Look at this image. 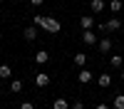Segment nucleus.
<instances>
[{"label":"nucleus","mask_w":124,"mask_h":109,"mask_svg":"<svg viewBox=\"0 0 124 109\" xmlns=\"http://www.w3.org/2000/svg\"><path fill=\"white\" fill-rule=\"evenodd\" d=\"M42 30H45V32H52V35H57L60 30H62V25H60V20H57V17H45Z\"/></svg>","instance_id":"nucleus-1"},{"label":"nucleus","mask_w":124,"mask_h":109,"mask_svg":"<svg viewBox=\"0 0 124 109\" xmlns=\"http://www.w3.org/2000/svg\"><path fill=\"white\" fill-rule=\"evenodd\" d=\"M112 47H114V42H112V40H109V37H102V40H99V42H97V50H99V52H102V55H107V52H109V50H112Z\"/></svg>","instance_id":"nucleus-2"},{"label":"nucleus","mask_w":124,"mask_h":109,"mask_svg":"<svg viewBox=\"0 0 124 109\" xmlns=\"http://www.w3.org/2000/svg\"><path fill=\"white\" fill-rule=\"evenodd\" d=\"M99 27H102V30H107V32H114V30H119V27H122V22H119L117 17H109L107 22H104V25H99Z\"/></svg>","instance_id":"nucleus-3"},{"label":"nucleus","mask_w":124,"mask_h":109,"mask_svg":"<svg viewBox=\"0 0 124 109\" xmlns=\"http://www.w3.org/2000/svg\"><path fill=\"white\" fill-rule=\"evenodd\" d=\"M82 42L85 45H97L99 40H97V35L92 32V30H85V32H82Z\"/></svg>","instance_id":"nucleus-4"},{"label":"nucleus","mask_w":124,"mask_h":109,"mask_svg":"<svg viewBox=\"0 0 124 109\" xmlns=\"http://www.w3.org/2000/svg\"><path fill=\"white\" fill-rule=\"evenodd\" d=\"M77 79H79L82 84H89V82H92L94 77H92V72H89L87 67H82V69H79V74H77Z\"/></svg>","instance_id":"nucleus-5"},{"label":"nucleus","mask_w":124,"mask_h":109,"mask_svg":"<svg viewBox=\"0 0 124 109\" xmlns=\"http://www.w3.org/2000/svg\"><path fill=\"white\" fill-rule=\"evenodd\" d=\"M79 27L82 30H92V27H94V17H92V15H82L79 17Z\"/></svg>","instance_id":"nucleus-6"},{"label":"nucleus","mask_w":124,"mask_h":109,"mask_svg":"<svg viewBox=\"0 0 124 109\" xmlns=\"http://www.w3.org/2000/svg\"><path fill=\"white\" fill-rule=\"evenodd\" d=\"M35 62L37 65H47L50 62V52H47V50H37V52H35Z\"/></svg>","instance_id":"nucleus-7"},{"label":"nucleus","mask_w":124,"mask_h":109,"mask_svg":"<svg viewBox=\"0 0 124 109\" xmlns=\"http://www.w3.org/2000/svg\"><path fill=\"white\" fill-rule=\"evenodd\" d=\"M97 84H99L102 89H107V87H112V77H109V72H102V74L97 77Z\"/></svg>","instance_id":"nucleus-8"},{"label":"nucleus","mask_w":124,"mask_h":109,"mask_svg":"<svg viewBox=\"0 0 124 109\" xmlns=\"http://www.w3.org/2000/svg\"><path fill=\"white\" fill-rule=\"evenodd\" d=\"M25 40H27V42H35V40H37V27L35 25H30V27H25Z\"/></svg>","instance_id":"nucleus-9"},{"label":"nucleus","mask_w":124,"mask_h":109,"mask_svg":"<svg viewBox=\"0 0 124 109\" xmlns=\"http://www.w3.org/2000/svg\"><path fill=\"white\" fill-rule=\"evenodd\" d=\"M107 7V3H104V0H92V3H89V10H92V13H102V10H104Z\"/></svg>","instance_id":"nucleus-10"},{"label":"nucleus","mask_w":124,"mask_h":109,"mask_svg":"<svg viewBox=\"0 0 124 109\" xmlns=\"http://www.w3.org/2000/svg\"><path fill=\"white\" fill-rule=\"evenodd\" d=\"M35 84H37V87H47V84H50V74H45V72H40V74L35 77Z\"/></svg>","instance_id":"nucleus-11"},{"label":"nucleus","mask_w":124,"mask_h":109,"mask_svg":"<svg viewBox=\"0 0 124 109\" xmlns=\"http://www.w3.org/2000/svg\"><path fill=\"white\" fill-rule=\"evenodd\" d=\"M52 109H70V102L65 97H57L55 102H52Z\"/></svg>","instance_id":"nucleus-12"},{"label":"nucleus","mask_w":124,"mask_h":109,"mask_svg":"<svg viewBox=\"0 0 124 109\" xmlns=\"http://www.w3.org/2000/svg\"><path fill=\"white\" fill-rule=\"evenodd\" d=\"M72 62H75L77 67H85V65H87V55H85V52H77V55H75V59H72Z\"/></svg>","instance_id":"nucleus-13"},{"label":"nucleus","mask_w":124,"mask_h":109,"mask_svg":"<svg viewBox=\"0 0 124 109\" xmlns=\"http://www.w3.org/2000/svg\"><path fill=\"white\" fill-rule=\"evenodd\" d=\"M122 65H124V59H122L119 55H114V57L109 59V67H112V69H122Z\"/></svg>","instance_id":"nucleus-14"},{"label":"nucleus","mask_w":124,"mask_h":109,"mask_svg":"<svg viewBox=\"0 0 124 109\" xmlns=\"http://www.w3.org/2000/svg\"><path fill=\"white\" fill-rule=\"evenodd\" d=\"M122 7H124L122 0H109V10L112 13H122Z\"/></svg>","instance_id":"nucleus-15"},{"label":"nucleus","mask_w":124,"mask_h":109,"mask_svg":"<svg viewBox=\"0 0 124 109\" xmlns=\"http://www.w3.org/2000/svg\"><path fill=\"white\" fill-rule=\"evenodd\" d=\"M10 74H13L10 65H0V79H10Z\"/></svg>","instance_id":"nucleus-16"},{"label":"nucleus","mask_w":124,"mask_h":109,"mask_svg":"<svg viewBox=\"0 0 124 109\" xmlns=\"http://www.w3.org/2000/svg\"><path fill=\"white\" fill-rule=\"evenodd\" d=\"M10 92H23V79H13V82H10Z\"/></svg>","instance_id":"nucleus-17"},{"label":"nucleus","mask_w":124,"mask_h":109,"mask_svg":"<svg viewBox=\"0 0 124 109\" xmlns=\"http://www.w3.org/2000/svg\"><path fill=\"white\" fill-rule=\"evenodd\" d=\"M112 107H114V109H124V94H117L114 102H112Z\"/></svg>","instance_id":"nucleus-18"},{"label":"nucleus","mask_w":124,"mask_h":109,"mask_svg":"<svg viewBox=\"0 0 124 109\" xmlns=\"http://www.w3.org/2000/svg\"><path fill=\"white\" fill-rule=\"evenodd\" d=\"M42 22H45V15H35L32 17V25L35 27H42Z\"/></svg>","instance_id":"nucleus-19"},{"label":"nucleus","mask_w":124,"mask_h":109,"mask_svg":"<svg viewBox=\"0 0 124 109\" xmlns=\"http://www.w3.org/2000/svg\"><path fill=\"white\" fill-rule=\"evenodd\" d=\"M72 109H85V102H79V99H77V102H72Z\"/></svg>","instance_id":"nucleus-20"},{"label":"nucleus","mask_w":124,"mask_h":109,"mask_svg":"<svg viewBox=\"0 0 124 109\" xmlns=\"http://www.w3.org/2000/svg\"><path fill=\"white\" fill-rule=\"evenodd\" d=\"M20 109H35V104H32V102H23V104H20Z\"/></svg>","instance_id":"nucleus-21"},{"label":"nucleus","mask_w":124,"mask_h":109,"mask_svg":"<svg viewBox=\"0 0 124 109\" xmlns=\"http://www.w3.org/2000/svg\"><path fill=\"white\" fill-rule=\"evenodd\" d=\"M94 109H109V104H97Z\"/></svg>","instance_id":"nucleus-22"},{"label":"nucleus","mask_w":124,"mask_h":109,"mask_svg":"<svg viewBox=\"0 0 124 109\" xmlns=\"http://www.w3.org/2000/svg\"><path fill=\"white\" fill-rule=\"evenodd\" d=\"M30 3H32V5H42L45 0H30Z\"/></svg>","instance_id":"nucleus-23"},{"label":"nucleus","mask_w":124,"mask_h":109,"mask_svg":"<svg viewBox=\"0 0 124 109\" xmlns=\"http://www.w3.org/2000/svg\"><path fill=\"white\" fill-rule=\"evenodd\" d=\"M122 82H124V69H122Z\"/></svg>","instance_id":"nucleus-24"},{"label":"nucleus","mask_w":124,"mask_h":109,"mask_svg":"<svg viewBox=\"0 0 124 109\" xmlns=\"http://www.w3.org/2000/svg\"><path fill=\"white\" fill-rule=\"evenodd\" d=\"M0 3H3V0H0Z\"/></svg>","instance_id":"nucleus-25"}]
</instances>
